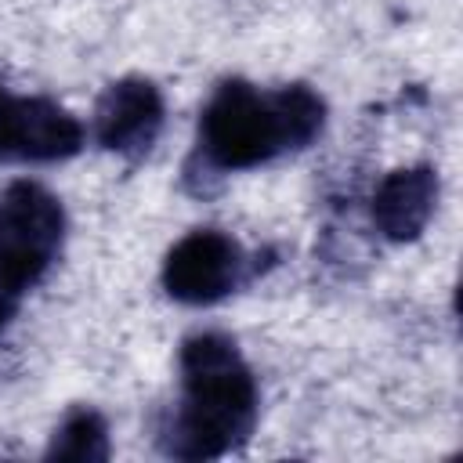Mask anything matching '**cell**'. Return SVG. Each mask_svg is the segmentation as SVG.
<instances>
[{
  "instance_id": "3957f363",
  "label": "cell",
  "mask_w": 463,
  "mask_h": 463,
  "mask_svg": "<svg viewBox=\"0 0 463 463\" xmlns=\"http://www.w3.org/2000/svg\"><path fill=\"white\" fill-rule=\"evenodd\" d=\"M65 232V206L40 181H11L0 192V336L58 264Z\"/></svg>"
},
{
  "instance_id": "52a82bcc",
  "label": "cell",
  "mask_w": 463,
  "mask_h": 463,
  "mask_svg": "<svg viewBox=\"0 0 463 463\" xmlns=\"http://www.w3.org/2000/svg\"><path fill=\"white\" fill-rule=\"evenodd\" d=\"M438 206V174L434 166H402L391 170L373 192V224L391 242L416 239Z\"/></svg>"
},
{
  "instance_id": "ba28073f",
  "label": "cell",
  "mask_w": 463,
  "mask_h": 463,
  "mask_svg": "<svg viewBox=\"0 0 463 463\" xmlns=\"http://www.w3.org/2000/svg\"><path fill=\"white\" fill-rule=\"evenodd\" d=\"M43 456L47 459H76V463L109 459V427H105L101 412H94L87 405L65 412V420L54 427Z\"/></svg>"
},
{
  "instance_id": "277c9868",
  "label": "cell",
  "mask_w": 463,
  "mask_h": 463,
  "mask_svg": "<svg viewBox=\"0 0 463 463\" xmlns=\"http://www.w3.org/2000/svg\"><path fill=\"white\" fill-rule=\"evenodd\" d=\"M257 271L253 257L217 228H195L177 239L163 260V289L177 304L206 307L232 297Z\"/></svg>"
},
{
  "instance_id": "6da1fadb",
  "label": "cell",
  "mask_w": 463,
  "mask_h": 463,
  "mask_svg": "<svg viewBox=\"0 0 463 463\" xmlns=\"http://www.w3.org/2000/svg\"><path fill=\"white\" fill-rule=\"evenodd\" d=\"M260 391L239 344L224 333H192L177 351V402L159 430L170 459H217L257 427Z\"/></svg>"
},
{
  "instance_id": "8992f818",
  "label": "cell",
  "mask_w": 463,
  "mask_h": 463,
  "mask_svg": "<svg viewBox=\"0 0 463 463\" xmlns=\"http://www.w3.org/2000/svg\"><path fill=\"white\" fill-rule=\"evenodd\" d=\"M163 94L145 76L109 83L94 105V141L123 159H141L163 130Z\"/></svg>"
},
{
  "instance_id": "7a4b0ae2",
  "label": "cell",
  "mask_w": 463,
  "mask_h": 463,
  "mask_svg": "<svg viewBox=\"0 0 463 463\" xmlns=\"http://www.w3.org/2000/svg\"><path fill=\"white\" fill-rule=\"evenodd\" d=\"M326 130V101L307 83L257 87L224 80L199 112L195 156L206 170H253L289 152L307 148Z\"/></svg>"
},
{
  "instance_id": "5b68a950",
  "label": "cell",
  "mask_w": 463,
  "mask_h": 463,
  "mask_svg": "<svg viewBox=\"0 0 463 463\" xmlns=\"http://www.w3.org/2000/svg\"><path fill=\"white\" fill-rule=\"evenodd\" d=\"M83 148V123L51 98L0 83V163H61Z\"/></svg>"
}]
</instances>
